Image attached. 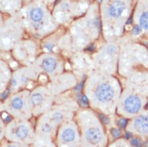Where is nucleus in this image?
<instances>
[{"mask_svg": "<svg viewBox=\"0 0 148 147\" xmlns=\"http://www.w3.org/2000/svg\"><path fill=\"white\" fill-rule=\"evenodd\" d=\"M112 133L114 137H118L120 135V131L119 130L117 129H113L112 131Z\"/></svg>", "mask_w": 148, "mask_h": 147, "instance_id": "nucleus-16", "label": "nucleus"}, {"mask_svg": "<svg viewBox=\"0 0 148 147\" xmlns=\"http://www.w3.org/2000/svg\"><path fill=\"white\" fill-rule=\"evenodd\" d=\"M85 95L93 110L103 111L114 99L115 91L109 83L101 82L91 90L87 91Z\"/></svg>", "mask_w": 148, "mask_h": 147, "instance_id": "nucleus-4", "label": "nucleus"}, {"mask_svg": "<svg viewBox=\"0 0 148 147\" xmlns=\"http://www.w3.org/2000/svg\"><path fill=\"white\" fill-rule=\"evenodd\" d=\"M76 122L83 147H103L105 135L100 119L95 112L89 108L77 111Z\"/></svg>", "mask_w": 148, "mask_h": 147, "instance_id": "nucleus-1", "label": "nucleus"}, {"mask_svg": "<svg viewBox=\"0 0 148 147\" xmlns=\"http://www.w3.org/2000/svg\"><path fill=\"white\" fill-rule=\"evenodd\" d=\"M56 144L57 147H76L81 145V135L76 122L69 120L59 126Z\"/></svg>", "mask_w": 148, "mask_h": 147, "instance_id": "nucleus-6", "label": "nucleus"}, {"mask_svg": "<svg viewBox=\"0 0 148 147\" xmlns=\"http://www.w3.org/2000/svg\"><path fill=\"white\" fill-rule=\"evenodd\" d=\"M134 128L140 133L146 134L148 133V116L140 115L138 116L134 121Z\"/></svg>", "mask_w": 148, "mask_h": 147, "instance_id": "nucleus-9", "label": "nucleus"}, {"mask_svg": "<svg viewBox=\"0 0 148 147\" xmlns=\"http://www.w3.org/2000/svg\"><path fill=\"white\" fill-rule=\"evenodd\" d=\"M36 130L29 119L14 118L5 126L4 137L11 142L33 144Z\"/></svg>", "mask_w": 148, "mask_h": 147, "instance_id": "nucleus-3", "label": "nucleus"}, {"mask_svg": "<svg viewBox=\"0 0 148 147\" xmlns=\"http://www.w3.org/2000/svg\"><path fill=\"white\" fill-rule=\"evenodd\" d=\"M145 145L146 146H148V141H147V142H146L145 143Z\"/></svg>", "mask_w": 148, "mask_h": 147, "instance_id": "nucleus-22", "label": "nucleus"}, {"mask_svg": "<svg viewBox=\"0 0 148 147\" xmlns=\"http://www.w3.org/2000/svg\"><path fill=\"white\" fill-rule=\"evenodd\" d=\"M142 31V29L141 27L138 26V25H136L134 27V29H133V34L135 35H138L139 34H140V33Z\"/></svg>", "mask_w": 148, "mask_h": 147, "instance_id": "nucleus-15", "label": "nucleus"}, {"mask_svg": "<svg viewBox=\"0 0 148 147\" xmlns=\"http://www.w3.org/2000/svg\"><path fill=\"white\" fill-rule=\"evenodd\" d=\"M127 124V120L125 119H120L119 121V125L121 127H124Z\"/></svg>", "mask_w": 148, "mask_h": 147, "instance_id": "nucleus-18", "label": "nucleus"}, {"mask_svg": "<svg viewBox=\"0 0 148 147\" xmlns=\"http://www.w3.org/2000/svg\"><path fill=\"white\" fill-rule=\"evenodd\" d=\"M44 15L43 11L40 8H34L30 11V16L34 22L40 21Z\"/></svg>", "mask_w": 148, "mask_h": 147, "instance_id": "nucleus-12", "label": "nucleus"}, {"mask_svg": "<svg viewBox=\"0 0 148 147\" xmlns=\"http://www.w3.org/2000/svg\"><path fill=\"white\" fill-rule=\"evenodd\" d=\"M77 111V103L68 100L58 104H53L49 110L41 116L53 126L59 127L63 123L73 119L75 112Z\"/></svg>", "mask_w": 148, "mask_h": 147, "instance_id": "nucleus-5", "label": "nucleus"}, {"mask_svg": "<svg viewBox=\"0 0 148 147\" xmlns=\"http://www.w3.org/2000/svg\"><path fill=\"white\" fill-rule=\"evenodd\" d=\"M56 60L52 57H47L43 60L41 63L42 68L47 73H53L57 68Z\"/></svg>", "mask_w": 148, "mask_h": 147, "instance_id": "nucleus-11", "label": "nucleus"}, {"mask_svg": "<svg viewBox=\"0 0 148 147\" xmlns=\"http://www.w3.org/2000/svg\"><path fill=\"white\" fill-rule=\"evenodd\" d=\"M94 49V45H91V46H90L89 48L87 49V50H88V51H92Z\"/></svg>", "mask_w": 148, "mask_h": 147, "instance_id": "nucleus-20", "label": "nucleus"}, {"mask_svg": "<svg viewBox=\"0 0 148 147\" xmlns=\"http://www.w3.org/2000/svg\"><path fill=\"white\" fill-rule=\"evenodd\" d=\"M53 45H51V44H48V45H45V48H46L49 50H51L52 48H53Z\"/></svg>", "mask_w": 148, "mask_h": 147, "instance_id": "nucleus-19", "label": "nucleus"}, {"mask_svg": "<svg viewBox=\"0 0 148 147\" xmlns=\"http://www.w3.org/2000/svg\"><path fill=\"white\" fill-rule=\"evenodd\" d=\"M54 94L45 88L36 89L30 95V103L33 115L39 116L44 114L53 105Z\"/></svg>", "mask_w": 148, "mask_h": 147, "instance_id": "nucleus-7", "label": "nucleus"}, {"mask_svg": "<svg viewBox=\"0 0 148 147\" xmlns=\"http://www.w3.org/2000/svg\"><path fill=\"white\" fill-rule=\"evenodd\" d=\"M131 22H132V16L128 20V21H127V24H130V23H131Z\"/></svg>", "mask_w": 148, "mask_h": 147, "instance_id": "nucleus-21", "label": "nucleus"}, {"mask_svg": "<svg viewBox=\"0 0 148 147\" xmlns=\"http://www.w3.org/2000/svg\"><path fill=\"white\" fill-rule=\"evenodd\" d=\"M139 22L143 29H148V12H144L141 15Z\"/></svg>", "mask_w": 148, "mask_h": 147, "instance_id": "nucleus-14", "label": "nucleus"}, {"mask_svg": "<svg viewBox=\"0 0 148 147\" xmlns=\"http://www.w3.org/2000/svg\"><path fill=\"white\" fill-rule=\"evenodd\" d=\"M28 91L15 93L1 103V110L15 119H30L33 116Z\"/></svg>", "mask_w": 148, "mask_h": 147, "instance_id": "nucleus-2", "label": "nucleus"}, {"mask_svg": "<svg viewBox=\"0 0 148 147\" xmlns=\"http://www.w3.org/2000/svg\"><path fill=\"white\" fill-rule=\"evenodd\" d=\"M131 144L134 145V146H140L141 144L140 142V141L136 139H133L131 141Z\"/></svg>", "mask_w": 148, "mask_h": 147, "instance_id": "nucleus-17", "label": "nucleus"}, {"mask_svg": "<svg viewBox=\"0 0 148 147\" xmlns=\"http://www.w3.org/2000/svg\"><path fill=\"white\" fill-rule=\"evenodd\" d=\"M142 106L140 99L134 95L126 97L123 101V108L125 112L128 114H135L139 111Z\"/></svg>", "mask_w": 148, "mask_h": 147, "instance_id": "nucleus-8", "label": "nucleus"}, {"mask_svg": "<svg viewBox=\"0 0 148 147\" xmlns=\"http://www.w3.org/2000/svg\"><path fill=\"white\" fill-rule=\"evenodd\" d=\"M1 147H29L28 144H22L15 142H7L4 141L1 142Z\"/></svg>", "mask_w": 148, "mask_h": 147, "instance_id": "nucleus-13", "label": "nucleus"}, {"mask_svg": "<svg viewBox=\"0 0 148 147\" xmlns=\"http://www.w3.org/2000/svg\"><path fill=\"white\" fill-rule=\"evenodd\" d=\"M99 1H100V2H101V1H102V0H99Z\"/></svg>", "mask_w": 148, "mask_h": 147, "instance_id": "nucleus-24", "label": "nucleus"}, {"mask_svg": "<svg viewBox=\"0 0 148 147\" xmlns=\"http://www.w3.org/2000/svg\"><path fill=\"white\" fill-rule=\"evenodd\" d=\"M121 147H125V146H121Z\"/></svg>", "mask_w": 148, "mask_h": 147, "instance_id": "nucleus-25", "label": "nucleus"}, {"mask_svg": "<svg viewBox=\"0 0 148 147\" xmlns=\"http://www.w3.org/2000/svg\"><path fill=\"white\" fill-rule=\"evenodd\" d=\"M125 5L123 3L120 1H114L108 10L110 16L114 18L119 17L125 10Z\"/></svg>", "mask_w": 148, "mask_h": 147, "instance_id": "nucleus-10", "label": "nucleus"}, {"mask_svg": "<svg viewBox=\"0 0 148 147\" xmlns=\"http://www.w3.org/2000/svg\"><path fill=\"white\" fill-rule=\"evenodd\" d=\"M76 147H83L82 145H79V146H76Z\"/></svg>", "mask_w": 148, "mask_h": 147, "instance_id": "nucleus-23", "label": "nucleus"}]
</instances>
